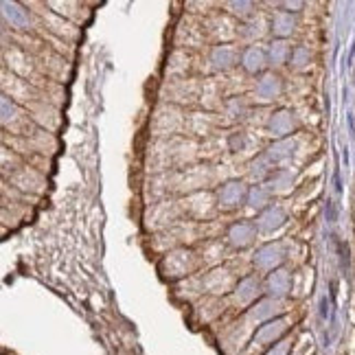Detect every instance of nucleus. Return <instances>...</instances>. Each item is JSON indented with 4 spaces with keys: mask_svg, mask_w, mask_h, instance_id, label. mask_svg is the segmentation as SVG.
I'll use <instances>...</instances> for the list:
<instances>
[{
    "mask_svg": "<svg viewBox=\"0 0 355 355\" xmlns=\"http://www.w3.org/2000/svg\"><path fill=\"white\" fill-rule=\"evenodd\" d=\"M217 202L224 210H232L248 202V188L239 180H230V182L222 184V188L217 191Z\"/></svg>",
    "mask_w": 355,
    "mask_h": 355,
    "instance_id": "f257e3e1",
    "label": "nucleus"
},
{
    "mask_svg": "<svg viewBox=\"0 0 355 355\" xmlns=\"http://www.w3.org/2000/svg\"><path fill=\"white\" fill-rule=\"evenodd\" d=\"M283 257H285V252H283V245H280L279 241H276V243H265L257 250V254H254V265H257L259 270L274 272V267H279V263L283 261Z\"/></svg>",
    "mask_w": 355,
    "mask_h": 355,
    "instance_id": "f03ea898",
    "label": "nucleus"
},
{
    "mask_svg": "<svg viewBox=\"0 0 355 355\" xmlns=\"http://www.w3.org/2000/svg\"><path fill=\"white\" fill-rule=\"evenodd\" d=\"M257 237V224L252 222H237L228 230V241L235 248H248Z\"/></svg>",
    "mask_w": 355,
    "mask_h": 355,
    "instance_id": "7ed1b4c3",
    "label": "nucleus"
},
{
    "mask_svg": "<svg viewBox=\"0 0 355 355\" xmlns=\"http://www.w3.org/2000/svg\"><path fill=\"white\" fill-rule=\"evenodd\" d=\"M283 222H285L283 208H280V206H267V208L257 217V230L272 232V230L283 226Z\"/></svg>",
    "mask_w": 355,
    "mask_h": 355,
    "instance_id": "20e7f679",
    "label": "nucleus"
},
{
    "mask_svg": "<svg viewBox=\"0 0 355 355\" xmlns=\"http://www.w3.org/2000/svg\"><path fill=\"white\" fill-rule=\"evenodd\" d=\"M292 153H294V143L292 140H276V143H272L270 147L265 149L263 158L270 162V167H279L280 162L287 160Z\"/></svg>",
    "mask_w": 355,
    "mask_h": 355,
    "instance_id": "39448f33",
    "label": "nucleus"
},
{
    "mask_svg": "<svg viewBox=\"0 0 355 355\" xmlns=\"http://www.w3.org/2000/svg\"><path fill=\"white\" fill-rule=\"evenodd\" d=\"M241 66L252 75L261 73V70L267 66V53L259 46H250L248 51L243 53V57H241Z\"/></svg>",
    "mask_w": 355,
    "mask_h": 355,
    "instance_id": "423d86ee",
    "label": "nucleus"
},
{
    "mask_svg": "<svg viewBox=\"0 0 355 355\" xmlns=\"http://www.w3.org/2000/svg\"><path fill=\"white\" fill-rule=\"evenodd\" d=\"M294 127V116L292 112H287V110H279V112H274L270 116V121H267V130L272 131V136H285L289 134Z\"/></svg>",
    "mask_w": 355,
    "mask_h": 355,
    "instance_id": "0eeeda50",
    "label": "nucleus"
},
{
    "mask_svg": "<svg viewBox=\"0 0 355 355\" xmlns=\"http://www.w3.org/2000/svg\"><path fill=\"white\" fill-rule=\"evenodd\" d=\"M280 92V79L276 75H263L261 81L257 83V96L261 101H272L274 96H279Z\"/></svg>",
    "mask_w": 355,
    "mask_h": 355,
    "instance_id": "6e6552de",
    "label": "nucleus"
},
{
    "mask_svg": "<svg viewBox=\"0 0 355 355\" xmlns=\"http://www.w3.org/2000/svg\"><path fill=\"white\" fill-rule=\"evenodd\" d=\"M2 13L13 26H18V29H29V24H31L29 13H26L18 2H2Z\"/></svg>",
    "mask_w": 355,
    "mask_h": 355,
    "instance_id": "1a4fd4ad",
    "label": "nucleus"
},
{
    "mask_svg": "<svg viewBox=\"0 0 355 355\" xmlns=\"http://www.w3.org/2000/svg\"><path fill=\"white\" fill-rule=\"evenodd\" d=\"M235 59H237V51L230 46V44H222L213 51L210 55V61H213L215 68L219 70H228L230 66H235Z\"/></svg>",
    "mask_w": 355,
    "mask_h": 355,
    "instance_id": "9d476101",
    "label": "nucleus"
},
{
    "mask_svg": "<svg viewBox=\"0 0 355 355\" xmlns=\"http://www.w3.org/2000/svg\"><path fill=\"white\" fill-rule=\"evenodd\" d=\"M267 289L272 296H285L289 289V276L283 270H274L267 276Z\"/></svg>",
    "mask_w": 355,
    "mask_h": 355,
    "instance_id": "9b49d317",
    "label": "nucleus"
},
{
    "mask_svg": "<svg viewBox=\"0 0 355 355\" xmlns=\"http://www.w3.org/2000/svg\"><path fill=\"white\" fill-rule=\"evenodd\" d=\"M270 188H265L263 184L259 187H252L248 191V206L250 208H257V210H265L267 204H270Z\"/></svg>",
    "mask_w": 355,
    "mask_h": 355,
    "instance_id": "f8f14e48",
    "label": "nucleus"
},
{
    "mask_svg": "<svg viewBox=\"0 0 355 355\" xmlns=\"http://www.w3.org/2000/svg\"><path fill=\"white\" fill-rule=\"evenodd\" d=\"M294 31V18L292 13H276L274 20H272V33L276 37H285Z\"/></svg>",
    "mask_w": 355,
    "mask_h": 355,
    "instance_id": "ddd939ff",
    "label": "nucleus"
},
{
    "mask_svg": "<svg viewBox=\"0 0 355 355\" xmlns=\"http://www.w3.org/2000/svg\"><path fill=\"white\" fill-rule=\"evenodd\" d=\"M257 292H259L257 279H254V276H245V279L239 283V287H237V298H239V300H250Z\"/></svg>",
    "mask_w": 355,
    "mask_h": 355,
    "instance_id": "4468645a",
    "label": "nucleus"
},
{
    "mask_svg": "<svg viewBox=\"0 0 355 355\" xmlns=\"http://www.w3.org/2000/svg\"><path fill=\"white\" fill-rule=\"evenodd\" d=\"M270 191H285L287 187H292V175L289 171H279L276 169L274 173L270 175Z\"/></svg>",
    "mask_w": 355,
    "mask_h": 355,
    "instance_id": "2eb2a0df",
    "label": "nucleus"
},
{
    "mask_svg": "<svg viewBox=\"0 0 355 355\" xmlns=\"http://www.w3.org/2000/svg\"><path fill=\"white\" fill-rule=\"evenodd\" d=\"M285 55H287V44H285L283 39L272 42V46H270V61L272 64H280V61L285 59Z\"/></svg>",
    "mask_w": 355,
    "mask_h": 355,
    "instance_id": "dca6fc26",
    "label": "nucleus"
},
{
    "mask_svg": "<svg viewBox=\"0 0 355 355\" xmlns=\"http://www.w3.org/2000/svg\"><path fill=\"white\" fill-rule=\"evenodd\" d=\"M226 7L232 9V13H235V16L245 18V16H250V13H252L254 4H252V2H228Z\"/></svg>",
    "mask_w": 355,
    "mask_h": 355,
    "instance_id": "f3484780",
    "label": "nucleus"
},
{
    "mask_svg": "<svg viewBox=\"0 0 355 355\" xmlns=\"http://www.w3.org/2000/svg\"><path fill=\"white\" fill-rule=\"evenodd\" d=\"M13 116H16V105H13L7 96H2V121L7 123L9 118H13Z\"/></svg>",
    "mask_w": 355,
    "mask_h": 355,
    "instance_id": "a211bd4d",
    "label": "nucleus"
},
{
    "mask_svg": "<svg viewBox=\"0 0 355 355\" xmlns=\"http://www.w3.org/2000/svg\"><path fill=\"white\" fill-rule=\"evenodd\" d=\"M305 59H307L305 48H296V53H294V57H292V64L294 66H302V61Z\"/></svg>",
    "mask_w": 355,
    "mask_h": 355,
    "instance_id": "6ab92c4d",
    "label": "nucleus"
},
{
    "mask_svg": "<svg viewBox=\"0 0 355 355\" xmlns=\"http://www.w3.org/2000/svg\"><path fill=\"white\" fill-rule=\"evenodd\" d=\"M283 7H285V9H300L302 4H300V2H285Z\"/></svg>",
    "mask_w": 355,
    "mask_h": 355,
    "instance_id": "aec40b11",
    "label": "nucleus"
}]
</instances>
